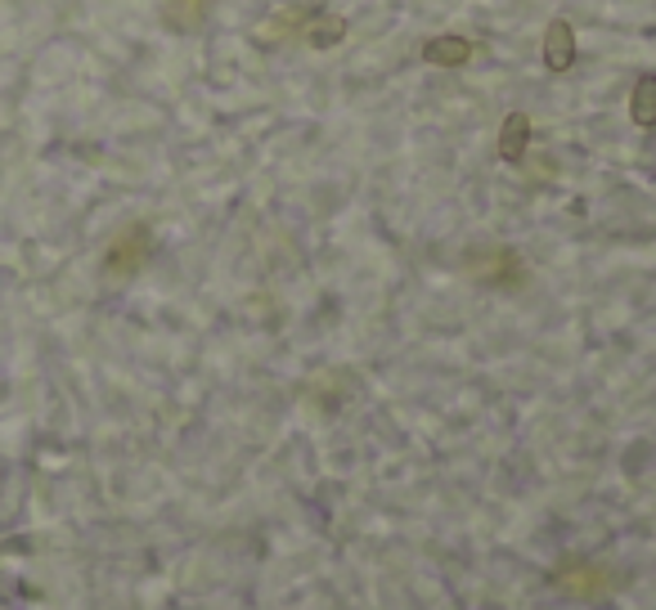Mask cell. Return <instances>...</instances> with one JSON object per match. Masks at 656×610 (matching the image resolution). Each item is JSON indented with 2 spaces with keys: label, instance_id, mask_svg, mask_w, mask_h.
<instances>
[{
  "label": "cell",
  "instance_id": "cell-5",
  "mask_svg": "<svg viewBox=\"0 0 656 610\" xmlns=\"http://www.w3.org/2000/svg\"><path fill=\"white\" fill-rule=\"evenodd\" d=\"M630 118H634V126H656V76L652 72H643L639 82H634V90H630Z\"/></svg>",
  "mask_w": 656,
  "mask_h": 610
},
{
  "label": "cell",
  "instance_id": "cell-3",
  "mask_svg": "<svg viewBox=\"0 0 656 610\" xmlns=\"http://www.w3.org/2000/svg\"><path fill=\"white\" fill-rule=\"evenodd\" d=\"M531 148V112H508L503 126H499V158L508 167H518Z\"/></svg>",
  "mask_w": 656,
  "mask_h": 610
},
{
  "label": "cell",
  "instance_id": "cell-4",
  "mask_svg": "<svg viewBox=\"0 0 656 610\" xmlns=\"http://www.w3.org/2000/svg\"><path fill=\"white\" fill-rule=\"evenodd\" d=\"M423 59L432 68H463L472 59V41L467 36H432V41L423 46Z\"/></svg>",
  "mask_w": 656,
  "mask_h": 610
},
{
  "label": "cell",
  "instance_id": "cell-2",
  "mask_svg": "<svg viewBox=\"0 0 656 610\" xmlns=\"http://www.w3.org/2000/svg\"><path fill=\"white\" fill-rule=\"evenodd\" d=\"M302 41L311 50H333L347 41V19L342 14H328V10H315L306 23H302Z\"/></svg>",
  "mask_w": 656,
  "mask_h": 610
},
{
  "label": "cell",
  "instance_id": "cell-1",
  "mask_svg": "<svg viewBox=\"0 0 656 610\" xmlns=\"http://www.w3.org/2000/svg\"><path fill=\"white\" fill-rule=\"evenodd\" d=\"M544 68H549L554 76L575 68V27L567 19H554L549 27H544Z\"/></svg>",
  "mask_w": 656,
  "mask_h": 610
}]
</instances>
